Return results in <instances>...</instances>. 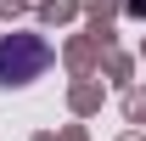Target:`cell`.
Instances as JSON below:
<instances>
[{
	"mask_svg": "<svg viewBox=\"0 0 146 141\" xmlns=\"http://www.w3.org/2000/svg\"><path fill=\"white\" fill-rule=\"evenodd\" d=\"M51 68V45L39 34H0V85H28Z\"/></svg>",
	"mask_w": 146,
	"mask_h": 141,
	"instance_id": "cell-1",
	"label": "cell"
}]
</instances>
